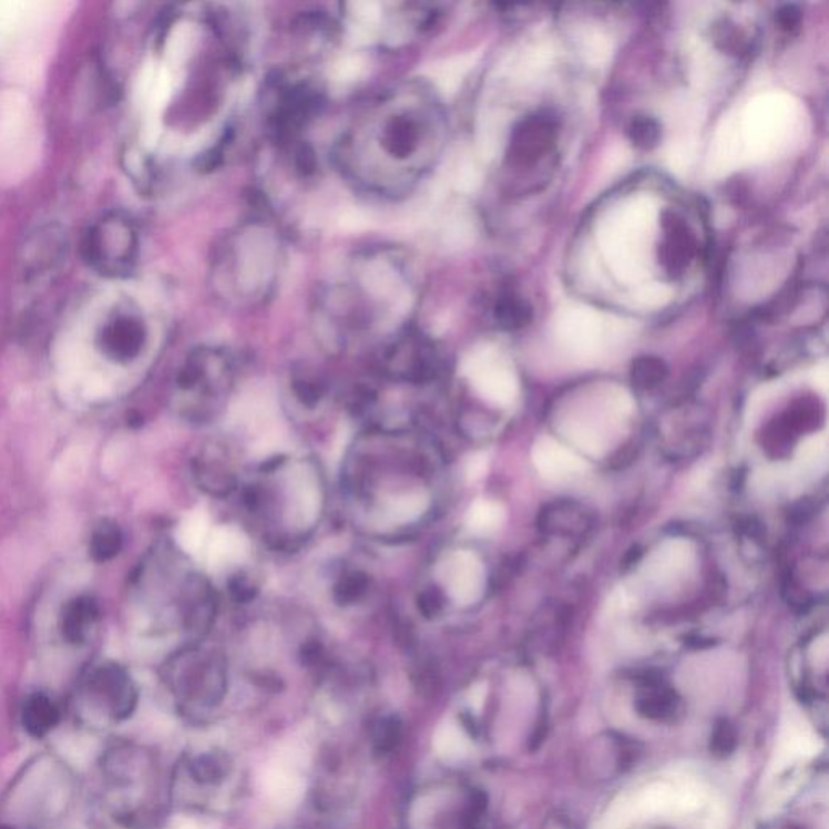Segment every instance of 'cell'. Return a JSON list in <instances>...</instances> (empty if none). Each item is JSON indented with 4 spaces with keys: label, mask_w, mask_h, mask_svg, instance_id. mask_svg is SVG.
Returning a JSON list of instances; mask_svg holds the SVG:
<instances>
[{
    "label": "cell",
    "mask_w": 829,
    "mask_h": 829,
    "mask_svg": "<svg viewBox=\"0 0 829 829\" xmlns=\"http://www.w3.org/2000/svg\"><path fill=\"white\" fill-rule=\"evenodd\" d=\"M136 690L121 664H98L80 688V713L88 725L108 726L129 718L135 708Z\"/></svg>",
    "instance_id": "1"
},
{
    "label": "cell",
    "mask_w": 829,
    "mask_h": 829,
    "mask_svg": "<svg viewBox=\"0 0 829 829\" xmlns=\"http://www.w3.org/2000/svg\"><path fill=\"white\" fill-rule=\"evenodd\" d=\"M135 249V231L129 219L108 213L88 228L82 255L88 268L108 279H119L132 270Z\"/></svg>",
    "instance_id": "2"
},
{
    "label": "cell",
    "mask_w": 829,
    "mask_h": 829,
    "mask_svg": "<svg viewBox=\"0 0 829 829\" xmlns=\"http://www.w3.org/2000/svg\"><path fill=\"white\" fill-rule=\"evenodd\" d=\"M69 252V237L58 226L38 228L21 248V274L28 283L42 279L61 268Z\"/></svg>",
    "instance_id": "3"
},
{
    "label": "cell",
    "mask_w": 829,
    "mask_h": 829,
    "mask_svg": "<svg viewBox=\"0 0 829 829\" xmlns=\"http://www.w3.org/2000/svg\"><path fill=\"white\" fill-rule=\"evenodd\" d=\"M821 748H823V743L813 733L806 718L799 712L790 709L779 729L772 769L782 771L799 761L810 760L820 754Z\"/></svg>",
    "instance_id": "4"
},
{
    "label": "cell",
    "mask_w": 829,
    "mask_h": 829,
    "mask_svg": "<svg viewBox=\"0 0 829 829\" xmlns=\"http://www.w3.org/2000/svg\"><path fill=\"white\" fill-rule=\"evenodd\" d=\"M98 349L114 364H129L142 352L145 331L135 316L115 313L109 316L98 332Z\"/></svg>",
    "instance_id": "5"
},
{
    "label": "cell",
    "mask_w": 829,
    "mask_h": 829,
    "mask_svg": "<svg viewBox=\"0 0 829 829\" xmlns=\"http://www.w3.org/2000/svg\"><path fill=\"white\" fill-rule=\"evenodd\" d=\"M557 139V122L550 114H533L520 122L512 135V160L523 166H530L540 161L553 147Z\"/></svg>",
    "instance_id": "6"
},
{
    "label": "cell",
    "mask_w": 829,
    "mask_h": 829,
    "mask_svg": "<svg viewBox=\"0 0 829 829\" xmlns=\"http://www.w3.org/2000/svg\"><path fill=\"white\" fill-rule=\"evenodd\" d=\"M702 797L697 790L688 786H671L666 782H655L637 794L628 804L632 817H658V815L692 811L700 807Z\"/></svg>",
    "instance_id": "7"
},
{
    "label": "cell",
    "mask_w": 829,
    "mask_h": 829,
    "mask_svg": "<svg viewBox=\"0 0 829 829\" xmlns=\"http://www.w3.org/2000/svg\"><path fill=\"white\" fill-rule=\"evenodd\" d=\"M663 227L662 263L667 273L677 276L694 259L695 238L690 228L676 214H664Z\"/></svg>",
    "instance_id": "8"
},
{
    "label": "cell",
    "mask_w": 829,
    "mask_h": 829,
    "mask_svg": "<svg viewBox=\"0 0 829 829\" xmlns=\"http://www.w3.org/2000/svg\"><path fill=\"white\" fill-rule=\"evenodd\" d=\"M100 621V604L93 596L82 595L70 600L62 607L61 634L70 645H83L90 641Z\"/></svg>",
    "instance_id": "9"
},
{
    "label": "cell",
    "mask_w": 829,
    "mask_h": 829,
    "mask_svg": "<svg viewBox=\"0 0 829 829\" xmlns=\"http://www.w3.org/2000/svg\"><path fill=\"white\" fill-rule=\"evenodd\" d=\"M449 589L457 602L470 604L480 598L483 590L484 571L481 562L472 553L460 551L448 565Z\"/></svg>",
    "instance_id": "10"
},
{
    "label": "cell",
    "mask_w": 829,
    "mask_h": 829,
    "mask_svg": "<svg viewBox=\"0 0 829 829\" xmlns=\"http://www.w3.org/2000/svg\"><path fill=\"white\" fill-rule=\"evenodd\" d=\"M62 719L61 706L54 698L42 692H34L24 698L20 709V721L24 733L34 739H44Z\"/></svg>",
    "instance_id": "11"
},
{
    "label": "cell",
    "mask_w": 829,
    "mask_h": 829,
    "mask_svg": "<svg viewBox=\"0 0 829 829\" xmlns=\"http://www.w3.org/2000/svg\"><path fill=\"white\" fill-rule=\"evenodd\" d=\"M532 457L541 475L551 480H562L585 470L581 457L553 439H540L533 448Z\"/></svg>",
    "instance_id": "12"
},
{
    "label": "cell",
    "mask_w": 829,
    "mask_h": 829,
    "mask_svg": "<svg viewBox=\"0 0 829 829\" xmlns=\"http://www.w3.org/2000/svg\"><path fill=\"white\" fill-rule=\"evenodd\" d=\"M266 796L277 806H295L304 796L305 785L294 769L270 767L263 778Z\"/></svg>",
    "instance_id": "13"
},
{
    "label": "cell",
    "mask_w": 829,
    "mask_h": 829,
    "mask_svg": "<svg viewBox=\"0 0 829 829\" xmlns=\"http://www.w3.org/2000/svg\"><path fill=\"white\" fill-rule=\"evenodd\" d=\"M433 747L441 760L457 764L469 755L470 740L457 723L446 721L436 729Z\"/></svg>",
    "instance_id": "14"
},
{
    "label": "cell",
    "mask_w": 829,
    "mask_h": 829,
    "mask_svg": "<svg viewBox=\"0 0 829 829\" xmlns=\"http://www.w3.org/2000/svg\"><path fill=\"white\" fill-rule=\"evenodd\" d=\"M124 546V535L122 530L119 529L117 523L111 522V520H101L91 533L90 540V556L91 560L100 562H109L114 560Z\"/></svg>",
    "instance_id": "15"
},
{
    "label": "cell",
    "mask_w": 829,
    "mask_h": 829,
    "mask_svg": "<svg viewBox=\"0 0 829 829\" xmlns=\"http://www.w3.org/2000/svg\"><path fill=\"white\" fill-rule=\"evenodd\" d=\"M477 386L481 395L497 406H511L518 396L514 379L501 371H480L477 376Z\"/></svg>",
    "instance_id": "16"
},
{
    "label": "cell",
    "mask_w": 829,
    "mask_h": 829,
    "mask_svg": "<svg viewBox=\"0 0 829 829\" xmlns=\"http://www.w3.org/2000/svg\"><path fill=\"white\" fill-rule=\"evenodd\" d=\"M504 520V511L497 502L480 501L470 509L469 529L477 535H490L497 532Z\"/></svg>",
    "instance_id": "17"
},
{
    "label": "cell",
    "mask_w": 829,
    "mask_h": 829,
    "mask_svg": "<svg viewBox=\"0 0 829 829\" xmlns=\"http://www.w3.org/2000/svg\"><path fill=\"white\" fill-rule=\"evenodd\" d=\"M627 136L632 145L638 150L649 151L659 145L662 140V125L656 119L648 115H638L631 122Z\"/></svg>",
    "instance_id": "18"
},
{
    "label": "cell",
    "mask_w": 829,
    "mask_h": 829,
    "mask_svg": "<svg viewBox=\"0 0 829 829\" xmlns=\"http://www.w3.org/2000/svg\"><path fill=\"white\" fill-rule=\"evenodd\" d=\"M667 375V367L656 357H642L632 367V379L642 389L659 385Z\"/></svg>",
    "instance_id": "19"
},
{
    "label": "cell",
    "mask_w": 829,
    "mask_h": 829,
    "mask_svg": "<svg viewBox=\"0 0 829 829\" xmlns=\"http://www.w3.org/2000/svg\"><path fill=\"white\" fill-rule=\"evenodd\" d=\"M365 284L376 295H391L397 289V277L385 265H373L365 273Z\"/></svg>",
    "instance_id": "20"
},
{
    "label": "cell",
    "mask_w": 829,
    "mask_h": 829,
    "mask_svg": "<svg viewBox=\"0 0 829 829\" xmlns=\"http://www.w3.org/2000/svg\"><path fill=\"white\" fill-rule=\"evenodd\" d=\"M499 316H501V321L504 323V326L518 329L523 328V326L532 321L533 313L532 307L526 301L509 300L499 308Z\"/></svg>",
    "instance_id": "21"
},
{
    "label": "cell",
    "mask_w": 829,
    "mask_h": 829,
    "mask_svg": "<svg viewBox=\"0 0 829 829\" xmlns=\"http://www.w3.org/2000/svg\"><path fill=\"white\" fill-rule=\"evenodd\" d=\"M569 436H571L572 441H574L579 448H582L583 451L589 452V454L598 456L600 452L603 451L602 438H600L596 431H593L592 428L585 427V424H572V427L569 428Z\"/></svg>",
    "instance_id": "22"
},
{
    "label": "cell",
    "mask_w": 829,
    "mask_h": 829,
    "mask_svg": "<svg viewBox=\"0 0 829 829\" xmlns=\"http://www.w3.org/2000/svg\"><path fill=\"white\" fill-rule=\"evenodd\" d=\"M361 69H364V63H361L360 59H342V61L337 63L336 70H334V76H336V80H339V82H352L357 76H360Z\"/></svg>",
    "instance_id": "23"
},
{
    "label": "cell",
    "mask_w": 829,
    "mask_h": 829,
    "mask_svg": "<svg viewBox=\"0 0 829 829\" xmlns=\"http://www.w3.org/2000/svg\"><path fill=\"white\" fill-rule=\"evenodd\" d=\"M800 20H802V12H800L797 6H782L781 9L776 13V23L779 24L782 31H794L799 28Z\"/></svg>",
    "instance_id": "24"
},
{
    "label": "cell",
    "mask_w": 829,
    "mask_h": 829,
    "mask_svg": "<svg viewBox=\"0 0 829 829\" xmlns=\"http://www.w3.org/2000/svg\"><path fill=\"white\" fill-rule=\"evenodd\" d=\"M825 454V441L821 438H811L800 449V459L804 463L818 462Z\"/></svg>",
    "instance_id": "25"
},
{
    "label": "cell",
    "mask_w": 829,
    "mask_h": 829,
    "mask_svg": "<svg viewBox=\"0 0 829 829\" xmlns=\"http://www.w3.org/2000/svg\"><path fill=\"white\" fill-rule=\"evenodd\" d=\"M185 829H195V828H185Z\"/></svg>",
    "instance_id": "26"
}]
</instances>
